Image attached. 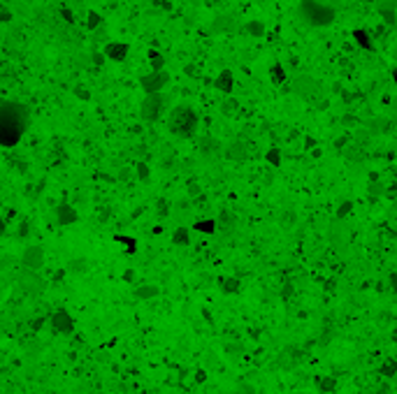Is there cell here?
Masks as SVG:
<instances>
[{
  "label": "cell",
  "mask_w": 397,
  "mask_h": 394,
  "mask_svg": "<svg viewBox=\"0 0 397 394\" xmlns=\"http://www.w3.org/2000/svg\"><path fill=\"white\" fill-rule=\"evenodd\" d=\"M318 84L314 77H297L295 81H293V91H295L297 95H302V98H311V95L318 93Z\"/></svg>",
  "instance_id": "9"
},
{
  "label": "cell",
  "mask_w": 397,
  "mask_h": 394,
  "mask_svg": "<svg viewBox=\"0 0 397 394\" xmlns=\"http://www.w3.org/2000/svg\"><path fill=\"white\" fill-rule=\"evenodd\" d=\"M56 218H58L61 225H72V223L77 221V211H74L70 204H61V207L56 209Z\"/></svg>",
  "instance_id": "13"
},
{
  "label": "cell",
  "mask_w": 397,
  "mask_h": 394,
  "mask_svg": "<svg viewBox=\"0 0 397 394\" xmlns=\"http://www.w3.org/2000/svg\"><path fill=\"white\" fill-rule=\"evenodd\" d=\"M77 95H79L81 100H88L91 95H88V91H81V88H77Z\"/></svg>",
  "instance_id": "37"
},
{
  "label": "cell",
  "mask_w": 397,
  "mask_h": 394,
  "mask_svg": "<svg viewBox=\"0 0 397 394\" xmlns=\"http://www.w3.org/2000/svg\"><path fill=\"white\" fill-rule=\"evenodd\" d=\"M356 40H358V42H363V47H365V49H372L370 40H367V35H365L363 30H358V33H356Z\"/></svg>",
  "instance_id": "34"
},
{
  "label": "cell",
  "mask_w": 397,
  "mask_h": 394,
  "mask_svg": "<svg viewBox=\"0 0 397 394\" xmlns=\"http://www.w3.org/2000/svg\"><path fill=\"white\" fill-rule=\"evenodd\" d=\"M300 14L314 28L330 26L335 21V9L330 5H325V2H318V0H302L300 2Z\"/></svg>",
  "instance_id": "3"
},
{
  "label": "cell",
  "mask_w": 397,
  "mask_h": 394,
  "mask_svg": "<svg viewBox=\"0 0 397 394\" xmlns=\"http://www.w3.org/2000/svg\"><path fill=\"white\" fill-rule=\"evenodd\" d=\"M156 294H158V287H156V285L135 287V297H137V299H151V297H156Z\"/></svg>",
  "instance_id": "17"
},
{
  "label": "cell",
  "mask_w": 397,
  "mask_h": 394,
  "mask_svg": "<svg viewBox=\"0 0 397 394\" xmlns=\"http://www.w3.org/2000/svg\"><path fill=\"white\" fill-rule=\"evenodd\" d=\"M232 84H235V79H232V72H230V70H223L214 81V86L218 88L221 93H230V91H232Z\"/></svg>",
  "instance_id": "14"
},
{
  "label": "cell",
  "mask_w": 397,
  "mask_h": 394,
  "mask_svg": "<svg viewBox=\"0 0 397 394\" xmlns=\"http://www.w3.org/2000/svg\"><path fill=\"white\" fill-rule=\"evenodd\" d=\"M9 19H12V14H9V9L0 5V21H9Z\"/></svg>",
  "instance_id": "36"
},
{
  "label": "cell",
  "mask_w": 397,
  "mask_h": 394,
  "mask_svg": "<svg viewBox=\"0 0 397 394\" xmlns=\"http://www.w3.org/2000/svg\"><path fill=\"white\" fill-rule=\"evenodd\" d=\"M88 269V264H86V260H84V258H77V260H72V271H77V274H79V271H86Z\"/></svg>",
  "instance_id": "32"
},
{
  "label": "cell",
  "mask_w": 397,
  "mask_h": 394,
  "mask_svg": "<svg viewBox=\"0 0 397 394\" xmlns=\"http://www.w3.org/2000/svg\"><path fill=\"white\" fill-rule=\"evenodd\" d=\"M114 241H116V244H126L128 253H135V251H137V239H133V237H123V234H116Z\"/></svg>",
  "instance_id": "22"
},
{
  "label": "cell",
  "mask_w": 397,
  "mask_h": 394,
  "mask_svg": "<svg viewBox=\"0 0 397 394\" xmlns=\"http://www.w3.org/2000/svg\"><path fill=\"white\" fill-rule=\"evenodd\" d=\"M137 179H142V181H147L149 179V167H147V162H137Z\"/></svg>",
  "instance_id": "31"
},
{
  "label": "cell",
  "mask_w": 397,
  "mask_h": 394,
  "mask_svg": "<svg viewBox=\"0 0 397 394\" xmlns=\"http://www.w3.org/2000/svg\"><path fill=\"white\" fill-rule=\"evenodd\" d=\"M204 378H207V376H204V371H198V374H196V381L198 383H204Z\"/></svg>",
  "instance_id": "40"
},
{
  "label": "cell",
  "mask_w": 397,
  "mask_h": 394,
  "mask_svg": "<svg viewBox=\"0 0 397 394\" xmlns=\"http://www.w3.org/2000/svg\"><path fill=\"white\" fill-rule=\"evenodd\" d=\"M63 16H65V21H67V23H72V21H74V16H72V14H70V9H63Z\"/></svg>",
  "instance_id": "38"
},
{
  "label": "cell",
  "mask_w": 397,
  "mask_h": 394,
  "mask_svg": "<svg viewBox=\"0 0 397 394\" xmlns=\"http://www.w3.org/2000/svg\"><path fill=\"white\" fill-rule=\"evenodd\" d=\"M379 374H384L386 378H393V376L397 374V362L395 360H386L384 364H381V369H379Z\"/></svg>",
  "instance_id": "20"
},
{
  "label": "cell",
  "mask_w": 397,
  "mask_h": 394,
  "mask_svg": "<svg viewBox=\"0 0 397 394\" xmlns=\"http://www.w3.org/2000/svg\"><path fill=\"white\" fill-rule=\"evenodd\" d=\"M218 223H223V227H232V223H235V216L228 214V211H223L221 221H216V225H218Z\"/></svg>",
  "instance_id": "33"
},
{
  "label": "cell",
  "mask_w": 397,
  "mask_h": 394,
  "mask_svg": "<svg viewBox=\"0 0 397 394\" xmlns=\"http://www.w3.org/2000/svg\"><path fill=\"white\" fill-rule=\"evenodd\" d=\"M265 158H267V162L272 167H279V165H281V151H279V148H269Z\"/></svg>",
  "instance_id": "27"
},
{
  "label": "cell",
  "mask_w": 397,
  "mask_h": 394,
  "mask_svg": "<svg viewBox=\"0 0 397 394\" xmlns=\"http://www.w3.org/2000/svg\"><path fill=\"white\" fill-rule=\"evenodd\" d=\"M172 241H175L177 246H189V244H191L189 230H186V227H177L175 234H172Z\"/></svg>",
  "instance_id": "18"
},
{
  "label": "cell",
  "mask_w": 397,
  "mask_h": 394,
  "mask_svg": "<svg viewBox=\"0 0 397 394\" xmlns=\"http://www.w3.org/2000/svg\"><path fill=\"white\" fill-rule=\"evenodd\" d=\"M221 290L225 294H232L239 290V281L237 278H221Z\"/></svg>",
  "instance_id": "21"
},
{
  "label": "cell",
  "mask_w": 397,
  "mask_h": 394,
  "mask_svg": "<svg viewBox=\"0 0 397 394\" xmlns=\"http://www.w3.org/2000/svg\"><path fill=\"white\" fill-rule=\"evenodd\" d=\"M332 244H335L337 251H346L349 248V237H346V232L342 230V234H339V230H332Z\"/></svg>",
  "instance_id": "16"
},
{
  "label": "cell",
  "mask_w": 397,
  "mask_h": 394,
  "mask_svg": "<svg viewBox=\"0 0 397 394\" xmlns=\"http://www.w3.org/2000/svg\"><path fill=\"white\" fill-rule=\"evenodd\" d=\"M381 193H384V186L374 181V183H372V186H370V195H372V197H377V195H381Z\"/></svg>",
  "instance_id": "35"
},
{
  "label": "cell",
  "mask_w": 397,
  "mask_h": 394,
  "mask_svg": "<svg viewBox=\"0 0 397 394\" xmlns=\"http://www.w3.org/2000/svg\"><path fill=\"white\" fill-rule=\"evenodd\" d=\"M123 278H126V281H133V278H135V271H126V274H123Z\"/></svg>",
  "instance_id": "41"
},
{
  "label": "cell",
  "mask_w": 397,
  "mask_h": 394,
  "mask_svg": "<svg viewBox=\"0 0 397 394\" xmlns=\"http://www.w3.org/2000/svg\"><path fill=\"white\" fill-rule=\"evenodd\" d=\"M193 230H196V232H202V234H214L216 232V221H211V218L196 221L193 223Z\"/></svg>",
  "instance_id": "15"
},
{
  "label": "cell",
  "mask_w": 397,
  "mask_h": 394,
  "mask_svg": "<svg viewBox=\"0 0 397 394\" xmlns=\"http://www.w3.org/2000/svg\"><path fill=\"white\" fill-rule=\"evenodd\" d=\"M246 33H249L251 37H263L265 26L260 23V21H249V23H246Z\"/></svg>",
  "instance_id": "19"
},
{
  "label": "cell",
  "mask_w": 397,
  "mask_h": 394,
  "mask_svg": "<svg viewBox=\"0 0 397 394\" xmlns=\"http://www.w3.org/2000/svg\"><path fill=\"white\" fill-rule=\"evenodd\" d=\"M168 81H170V74L165 70H161V72H149L144 77H140V86L144 88L147 95H154V93H161L163 88L168 86Z\"/></svg>",
  "instance_id": "4"
},
{
  "label": "cell",
  "mask_w": 397,
  "mask_h": 394,
  "mask_svg": "<svg viewBox=\"0 0 397 394\" xmlns=\"http://www.w3.org/2000/svg\"><path fill=\"white\" fill-rule=\"evenodd\" d=\"M2 234H5V221L0 218V237H2Z\"/></svg>",
  "instance_id": "42"
},
{
  "label": "cell",
  "mask_w": 397,
  "mask_h": 394,
  "mask_svg": "<svg viewBox=\"0 0 397 394\" xmlns=\"http://www.w3.org/2000/svg\"><path fill=\"white\" fill-rule=\"evenodd\" d=\"M351 209H353V202H342L337 209V218H346L351 214Z\"/></svg>",
  "instance_id": "30"
},
{
  "label": "cell",
  "mask_w": 397,
  "mask_h": 394,
  "mask_svg": "<svg viewBox=\"0 0 397 394\" xmlns=\"http://www.w3.org/2000/svg\"><path fill=\"white\" fill-rule=\"evenodd\" d=\"M269 74H272V81H274V84H283V81H286V70H283L279 63H276V65H272Z\"/></svg>",
  "instance_id": "24"
},
{
  "label": "cell",
  "mask_w": 397,
  "mask_h": 394,
  "mask_svg": "<svg viewBox=\"0 0 397 394\" xmlns=\"http://www.w3.org/2000/svg\"><path fill=\"white\" fill-rule=\"evenodd\" d=\"M149 60H151V67H154V72H161L163 65H165V58H163L158 51H149Z\"/></svg>",
  "instance_id": "23"
},
{
  "label": "cell",
  "mask_w": 397,
  "mask_h": 394,
  "mask_svg": "<svg viewBox=\"0 0 397 394\" xmlns=\"http://www.w3.org/2000/svg\"><path fill=\"white\" fill-rule=\"evenodd\" d=\"M30 123L26 105L2 102L0 105V146H16Z\"/></svg>",
  "instance_id": "1"
},
{
  "label": "cell",
  "mask_w": 397,
  "mask_h": 394,
  "mask_svg": "<svg viewBox=\"0 0 397 394\" xmlns=\"http://www.w3.org/2000/svg\"><path fill=\"white\" fill-rule=\"evenodd\" d=\"M19 285H21V290H26L28 294H37L44 290V281H42L35 271H28V269L19 276Z\"/></svg>",
  "instance_id": "8"
},
{
  "label": "cell",
  "mask_w": 397,
  "mask_h": 394,
  "mask_svg": "<svg viewBox=\"0 0 397 394\" xmlns=\"http://www.w3.org/2000/svg\"><path fill=\"white\" fill-rule=\"evenodd\" d=\"M163 107H165V98L161 93H154V95H147L144 102H142V119L154 123L158 121V116L163 114Z\"/></svg>",
  "instance_id": "5"
},
{
  "label": "cell",
  "mask_w": 397,
  "mask_h": 394,
  "mask_svg": "<svg viewBox=\"0 0 397 394\" xmlns=\"http://www.w3.org/2000/svg\"><path fill=\"white\" fill-rule=\"evenodd\" d=\"M318 388L323 390V392H335L337 381L335 378H321V381H318Z\"/></svg>",
  "instance_id": "28"
},
{
  "label": "cell",
  "mask_w": 397,
  "mask_h": 394,
  "mask_svg": "<svg viewBox=\"0 0 397 394\" xmlns=\"http://www.w3.org/2000/svg\"><path fill=\"white\" fill-rule=\"evenodd\" d=\"M168 128L170 132L177 134V137H193L198 130V114L193 107H186V105H179V107L172 109L168 119Z\"/></svg>",
  "instance_id": "2"
},
{
  "label": "cell",
  "mask_w": 397,
  "mask_h": 394,
  "mask_svg": "<svg viewBox=\"0 0 397 394\" xmlns=\"http://www.w3.org/2000/svg\"><path fill=\"white\" fill-rule=\"evenodd\" d=\"M98 26H100V14H98V12H88L86 28H88V30H95Z\"/></svg>",
  "instance_id": "29"
},
{
  "label": "cell",
  "mask_w": 397,
  "mask_h": 394,
  "mask_svg": "<svg viewBox=\"0 0 397 394\" xmlns=\"http://www.w3.org/2000/svg\"><path fill=\"white\" fill-rule=\"evenodd\" d=\"M21 262L28 271H37L40 267H44V248L42 246H28L21 255Z\"/></svg>",
  "instance_id": "6"
},
{
  "label": "cell",
  "mask_w": 397,
  "mask_h": 394,
  "mask_svg": "<svg viewBox=\"0 0 397 394\" xmlns=\"http://www.w3.org/2000/svg\"><path fill=\"white\" fill-rule=\"evenodd\" d=\"M200 148H202V153H214V151H218V141L216 139H211V137H204L202 139V144H200Z\"/></svg>",
  "instance_id": "25"
},
{
  "label": "cell",
  "mask_w": 397,
  "mask_h": 394,
  "mask_svg": "<svg viewBox=\"0 0 397 394\" xmlns=\"http://www.w3.org/2000/svg\"><path fill=\"white\" fill-rule=\"evenodd\" d=\"M379 14L384 16L388 26H395V0H381L379 2Z\"/></svg>",
  "instance_id": "12"
},
{
  "label": "cell",
  "mask_w": 397,
  "mask_h": 394,
  "mask_svg": "<svg viewBox=\"0 0 397 394\" xmlns=\"http://www.w3.org/2000/svg\"><path fill=\"white\" fill-rule=\"evenodd\" d=\"M105 56H107L109 60H126V56H128V44L126 42H109L107 47H105Z\"/></svg>",
  "instance_id": "10"
},
{
  "label": "cell",
  "mask_w": 397,
  "mask_h": 394,
  "mask_svg": "<svg viewBox=\"0 0 397 394\" xmlns=\"http://www.w3.org/2000/svg\"><path fill=\"white\" fill-rule=\"evenodd\" d=\"M42 325H44V318H37V320L33 322V329H40Z\"/></svg>",
  "instance_id": "39"
},
{
  "label": "cell",
  "mask_w": 397,
  "mask_h": 394,
  "mask_svg": "<svg viewBox=\"0 0 397 394\" xmlns=\"http://www.w3.org/2000/svg\"><path fill=\"white\" fill-rule=\"evenodd\" d=\"M230 26H232V19H230V16H221V19L214 21L211 33H223V28H230Z\"/></svg>",
  "instance_id": "26"
},
{
  "label": "cell",
  "mask_w": 397,
  "mask_h": 394,
  "mask_svg": "<svg viewBox=\"0 0 397 394\" xmlns=\"http://www.w3.org/2000/svg\"><path fill=\"white\" fill-rule=\"evenodd\" d=\"M49 320H51V327H54L56 334H72V332H74V320H72V315L67 313L65 308H58Z\"/></svg>",
  "instance_id": "7"
},
{
  "label": "cell",
  "mask_w": 397,
  "mask_h": 394,
  "mask_svg": "<svg viewBox=\"0 0 397 394\" xmlns=\"http://www.w3.org/2000/svg\"><path fill=\"white\" fill-rule=\"evenodd\" d=\"M246 155H249V146L244 141H232L225 148V158H230V160H246Z\"/></svg>",
  "instance_id": "11"
}]
</instances>
